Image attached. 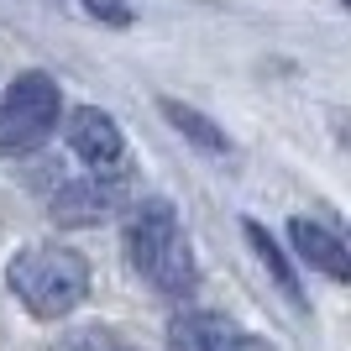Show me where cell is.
<instances>
[{"label":"cell","instance_id":"6da1fadb","mask_svg":"<svg viewBox=\"0 0 351 351\" xmlns=\"http://www.w3.org/2000/svg\"><path fill=\"white\" fill-rule=\"evenodd\" d=\"M11 293L27 304V315L37 320H63L84 304L89 293V263L73 247H27L21 257H11Z\"/></svg>","mask_w":351,"mask_h":351},{"label":"cell","instance_id":"8992f818","mask_svg":"<svg viewBox=\"0 0 351 351\" xmlns=\"http://www.w3.org/2000/svg\"><path fill=\"white\" fill-rule=\"evenodd\" d=\"M289 241H293V252L304 257L309 267H320L325 278H336V283H346L351 278V257H346V241H341L336 231H325V226H315V220H289Z\"/></svg>","mask_w":351,"mask_h":351},{"label":"cell","instance_id":"ba28073f","mask_svg":"<svg viewBox=\"0 0 351 351\" xmlns=\"http://www.w3.org/2000/svg\"><path fill=\"white\" fill-rule=\"evenodd\" d=\"M162 116L173 121L189 142H199L205 152H226V132H220V126H210L199 110H189V105H178V100H162Z\"/></svg>","mask_w":351,"mask_h":351},{"label":"cell","instance_id":"3957f363","mask_svg":"<svg viewBox=\"0 0 351 351\" xmlns=\"http://www.w3.org/2000/svg\"><path fill=\"white\" fill-rule=\"evenodd\" d=\"M58 110H63V95L47 73H21L5 95H0V152H32L43 147L58 126Z\"/></svg>","mask_w":351,"mask_h":351},{"label":"cell","instance_id":"9c48e42d","mask_svg":"<svg viewBox=\"0 0 351 351\" xmlns=\"http://www.w3.org/2000/svg\"><path fill=\"white\" fill-rule=\"evenodd\" d=\"M247 236H252V247L263 252V263H273V278L283 283V293H299V289H293V273H289V267H283L278 247H273V241H267V231H263V226H247Z\"/></svg>","mask_w":351,"mask_h":351},{"label":"cell","instance_id":"52a82bcc","mask_svg":"<svg viewBox=\"0 0 351 351\" xmlns=\"http://www.w3.org/2000/svg\"><path fill=\"white\" fill-rule=\"evenodd\" d=\"M116 210V189L110 184H69V189L53 199V215L63 226H84V220H100Z\"/></svg>","mask_w":351,"mask_h":351},{"label":"cell","instance_id":"30bf717a","mask_svg":"<svg viewBox=\"0 0 351 351\" xmlns=\"http://www.w3.org/2000/svg\"><path fill=\"white\" fill-rule=\"evenodd\" d=\"M63 351H132L121 336H110V330H73L69 341H63Z\"/></svg>","mask_w":351,"mask_h":351},{"label":"cell","instance_id":"5b68a950","mask_svg":"<svg viewBox=\"0 0 351 351\" xmlns=\"http://www.w3.org/2000/svg\"><path fill=\"white\" fill-rule=\"evenodd\" d=\"M69 147L79 152V162H89V168H116L121 152H126V136H121V126L105 110H95V105H79L69 116Z\"/></svg>","mask_w":351,"mask_h":351},{"label":"cell","instance_id":"7a4b0ae2","mask_svg":"<svg viewBox=\"0 0 351 351\" xmlns=\"http://www.w3.org/2000/svg\"><path fill=\"white\" fill-rule=\"evenodd\" d=\"M126 257L158 293H189L194 283V252L189 236L178 226L173 205L162 199H147L132 220H126Z\"/></svg>","mask_w":351,"mask_h":351},{"label":"cell","instance_id":"277c9868","mask_svg":"<svg viewBox=\"0 0 351 351\" xmlns=\"http://www.w3.org/2000/svg\"><path fill=\"white\" fill-rule=\"evenodd\" d=\"M168 351H273L263 336H252L241 325L205 315V309H189L168 325Z\"/></svg>","mask_w":351,"mask_h":351}]
</instances>
